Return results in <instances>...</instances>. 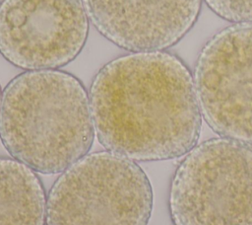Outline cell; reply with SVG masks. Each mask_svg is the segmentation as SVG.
Segmentation results:
<instances>
[{"instance_id":"obj_7","label":"cell","mask_w":252,"mask_h":225,"mask_svg":"<svg viewBox=\"0 0 252 225\" xmlns=\"http://www.w3.org/2000/svg\"><path fill=\"white\" fill-rule=\"evenodd\" d=\"M94 28L117 46L159 51L177 43L196 23L202 0H82Z\"/></svg>"},{"instance_id":"obj_4","label":"cell","mask_w":252,"mask_h":225,"mask_svg":"<svg viewBox=\"0 0 252 225\" xmlns=\"http://www.w3.org/2000/svg\"><path fill=\"white\" fill-rule=\"evenodd\" d=\"M173 225H252V145L219 137L195 145L172 177Z\"/></svg>"},{"instance_id":"obj_8","label":"cell","mask_w":252,"mask_h":225,"mask_svg":"<svg viewBox=\"0 0 252 225\" xmlns=\"http://www.w3.org/2000/svg\"><path fill=\"white\" fill-rule=\"evenodd\" d=\"M46 201L36 172L11 158H0V225H45Z\"/></svg>"},{"instance_id":"obj_3","label":"cell","mask_w":252,"mask_h":225,"mask_svg":"<svg viewBox=\"0 0 252 225\" xmlns=\"http://www.w3.org/2000/svg\"><path fill=\"white\" fill-rule=\"evenodd\" d=\"M153 204L151 182L135 161L94 152L54 182L45 225H148Z\"/></svg>"},{"instance_id":"obj_2","label":"cell","mask_w":252,"mask_h":225,"mask_svg":"<svg viewBox=\"0 0 252 225\" xmlns=\"http://www.w3.org/2000/svg\"><path fill=\"white\" fill-rule=\"evenodd\" d=\"M94 132L89 95L70 73L27 71L2 93L1 142L14 159L36 173L64 172L88 154Z\"/></svg>"},{"instance_id":"obj_1","label":"cell","mask_w":252,"mask_h":225,"mask_svg":"<svg viewBox=\"0 0 252 225\" xmlns=\"http://www.w3.org/2000/svg\"><path fill=\"white\" fill-rule=\"evenodd\" d=\"M98 141L137 162L186 155L202 127L194 79L169 52L143 51L117 57L98 70L90 89Z\"/></svg>"},{"instance_id":"obj_6","label":"cell","mask_w":252,"mask_h":225,"mask_svg":"<svg viewBox=\"0 0 252 225\" xmlns=\"http://www.w3.org/2000/svg\"><path fill=\"white\" fill-rule=\"evenodd\" d=\"M89 19L82 0H3L0 53L29 71L71 62L83 49Z\"/></svg>"},{"instance_id":"obj_5","label":"cell","mask_w":252,"mask_h":225,"mask_svg":"<svg viewBox=\"0 0 252 225\" xmlns=\"http://www.w3.org/2000/svg\"><path fill=\"white\" fill-rule=\"evenodd\" d=\"M193 79L207 124L220 137L252 145V23L213 36L197 58Z\"/></svg>"},{"instance_id":"obj_10","label":"cell","mask_w":252,"mask_h":225,"mask_svg":"<svg viewBox=\"0 0 252 225\" xmlns=\"http://www.w3.org/2000/svg\"><path fill=\"white\" fill-rule=\"evenodd\" d=\"M1 96H2V94H1V89H0V102H1Z\"/></svg>"},{"instance_id":"obj_9","label":"cell","mask_w":252,"mask_h":225,"mask_svg":"<svg viewBox=\"0 0 252 225\" xmlns=\"http://www.w3.org/2000/svg\"><path fill=\"white\" fill-rule=\"evenodd\" d=\"M219 17L235 24L252 23V0H205Z\"/></svg>"}]
</instances>
